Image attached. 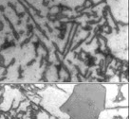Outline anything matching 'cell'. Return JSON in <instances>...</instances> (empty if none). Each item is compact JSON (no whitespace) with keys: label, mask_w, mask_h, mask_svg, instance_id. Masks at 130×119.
<instances>
[{"label":"cell","mask_w":130,"mask_h":119,"mask_svg":"<svg viewBox=\"0 0 130 119\" xmlns=\"http://www.w3.org/2000/svg\"><path fill=\"white\" fill-rule=\"evenodd\" d=\"M105 86L99 83H80L59 109L70 119H98L105 110Z\"/></svg>","instance_id":"1"}]
</instances>
